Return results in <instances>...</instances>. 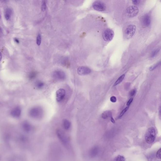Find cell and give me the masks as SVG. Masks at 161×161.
Returning a JSON list of instances; mask_svg holds the SVG:
<instances>
[{"mask_svg": "<svg viewBox=\"0 0 161 161\" xmlns=\"http://www.w3.org/2000/svg\"><path fill=\"white\" fill-rule=\"evenodd\" d=\"M29 115L31 117L36 119H40L43 117V109L40 107H36L32 108L30 110Z\"/></svg>", "mask_w": 161, "mask_h": 161, "instance_id": "6da1fadb", "label": "cell"}, {"mask_svg": "<svg viewBox=\"0 0 161 161\" xmlns=\"http://www.w3.org/2000/svg\"><path fill=\"white\" fill-rule=\"evenodd\" d=\"M155 139V131L153 127H150L146 132L145 139L146 142L148 144L152 143Z\"/></svg>", "mask_w": 161, "mask_h": 161, "instance_id": "7a4b0ae2", "label": "cell"}, {"mask_svg": "<svg viewBox=\"0 0 161 161\" xmlns=\"http://www.w3.org/2000/svg\"><path fill=\"white\" fill-rule=\"evenodd\" d=\"M139 12V9L136 6H130L127 8L126 13L128 16L130 17L136 16Z\"/></svg>", "mask_w": 161, "mask_h": 161, "instance_id": "3957f363", "label": "cell"}, {"mask_svg": "<svg viewBox=\"0 0 161 161\" xmlns=\"http://www.w3.org/2000/svg\"><path fill=\"white\" fill-rule=\"evenodd\" d=\"M136 29V26L135 25H130L127 27L125 31L126 37L127 39L132 38L135 34Z\"/></svg>", "mask_w": 161, "mask_h": 161, "instance_id": "277c9868", "label": "cell"}, {"mask_svg": "<svg viewBox=\"0 0 161 161\" xmlns=\"http://www.w3.org/2000/svg\"><path fill=\"white\" fill-rule=\"evenodd\" d=\"M114 32L112 30L107 29L104 31L103 34V38L106 41H111L113 38Z\"/></svg>", "mask_w": 161, "mask_h": 161, "instance_id": "5b68a950", "label": "cell"}, {"mask_svg": "<svg viewBox=\"0 0 161 161\" xmlns=\"http://www.w3.org/2000/svg\"><path fill=\"white\" fill-rule=\"evenodd\" d=\"M93 7L95 10L100 11H104L106 8V6L104 3L98 1L93 3Z\"/></svg>", "mask_w": 161, "mask_h": 161, "instance_id": "8992f818", "label": "cell"}, {"mask_svg": "<svg viewBox=\"0 0 161 161\" xmlns=\"http://www.w3.org/2000/svg\"><path fill=\"white\" fill-rule=\"evenodd\" d=\"M53 77L55 79L60 81L64 80L66 79V75L65 73L61 70H56L53 74Z\"/></svg>", "mask_w": 161, "mask_h": 161, "instance_id": "52a82bcc", "label": "cell"}, {"mask_svg": "<svg viewBox=\"0 0 161 161\" xmlns=\"http://www.w3.org/2000/svg\"><path fill=\"white\" fill-rule=\"evenodd\" d=\"M56 134L62 143L65 145L67 144L68 143V140L64 133L61 130L58 129L56 131Z\"/></svg>", "mask_w": 161, "mask_h": 161, "instance_id": "ba28073f", "label": "cell"}, {"mask_svg": "<svg viewBox=\"0 0 161 161\" xmlns=\"http://www.w3.org/2000/svg\"><path fill=\"white\" fill-rule=\"evenodd\" d=\"M66 95V91L63 88L58 89L56 93V99L58 102H60L62 101Z\"/></svg>", "mask_w": 161, "mask_h": 161, "instance_id": "9c48e42d", "label": "cell"}, {"mask_svg": "<svg viewBox=\"0 0 161 161\" xmlns=\"http://www.w3.org/2000/svg\"><path fill=\"white\" fill-rule=\"evenodd\" d=\"M77 73L80 75H85L90 74L91 72V70L88 67L81 66L77 69Z\"/></svg>", "mask_w": 161, "mask_h": 161, "instance_id": "30bf717a", "label": "cell"}, {"mask_svg": "<svg viewBox=\"0 0 161 161\" xmlns=\"http://www.w3.org/2000/svg\"><path fill=\"white\" fill-rule=\"evenodd\" d=\"M143 25L145 27L149 26L151 23V19L149 15L146 14L143 16L142 19Z\"/></svg>", "mask_w": 161, "mask_h": 161, "instance_id": "8fae6325", "label": "cell"}, {"mask_svg": "<svg viewBox=\"0 0 161 161\" xmlns=\"http://www.w3.org/2000/svg\"><path fill=\"white\" fill-rule=\"evenodd\" d=\"M21 110L20 108L16 107L12 110L11 115L13 117L16 118H18L20 117L21 114Z\"/></svg>", "mask_w": 161, "mask_h": 161, "instance_id": "7c38bea8", "label": "cell"}, {"mask_svg": "<svg viewBox=\"0 0 161 161\" xmlns=\"http://www.w3.org/2000/svg\"><path fill=\"white\" fill-rule=\"evenodd\" d=\"M99 152V149L97 146H95L92 148L90 150L89 154L91 157L94 158L98 154Z\"/></svg>", "mask_w": 161, "mask_h": 161, "instance_id": "4fadbf2b", "label": "cell"}, {"mask_svg": "<svg viewBox=\"0 0 161 161\" xmlns=\"http://www.w3.org/2000/svg\"><path fill=\"white\" fill-rule=\"evenodd\" d=\"M12 10L11 8H6L5 12V17L7 21L10 20L12 14Z\"/></svg>", "mask_w": 161, "mask_h": 161, "instance_id": "5bb4252c", "label": "cell"}, {"mask_svg": "<svg viewBox=\"0 0 161 161\" xmlns=\"http://www.w3.org/2000/svg\"><path fill=\"white\" fill-rule=\"evenodd\" d=\"M23 127L24 130L27 132H30L32 129L31 125L27 122H25L23 123Z\"/></svg>", "mask_w": 161, "mask_h": 161, "instance_id": "9a60e30c", "label": "cell"}, {"mask_svg": "<svg viewBox=\"0 0 161 161\" xmlns=\"http://www.w3.org/2000/svg\"><path fill=\"white\" fill-rule=\"evenodd\" d=\"M63 125L66 130H68L70 129L71 127V123L69 120L67 119H65L63 120Z\"/></svg>", "mask_w": 161, "mask_h": 161, "instance_id": "2e32d148", "label": "cell"}, {"mask_svg": "<svg viewBox=\"0 0 161 161\" xmlns=\"http://www.w3.org/2000/svg\"><path fill=\"white\" fill-rule=\"evenodd\" d=\"M44 86V83L41 81H38L36 82V87L38 89H42L43 88Z\"/></svg>", "mask_w": 161, "mask_h": 161, "instance_id": "e0dca14e", "label": "cell"}, {"mask_svg": "<svg viewBox=\"0 0 161 161\" xmlns=\"http://www.w3.org/2000/svg\"><path fill=\"white\" fill-rule=\"evenodd\" d=\"M125 76V74L122 75L121 76H120L118 80L115 82L114 84V86H117V85L120 84L123 81Z\"/></svg>", "mask_w": 161, "mask_h": 161, "instance_id": "ac0fdd59", "label": "cell"}, {"mask_svg": "<svg viewBox=\"0 0 161 161\" xmlns=\"http://www.w3.org/2000/svg\"><path fill=\"white\" fill-rule=\"evenodd\" d=\"M111 116V113L110 112H105L103 113L102 115V118L104 119H106L108 117Z\"/></svg>", "mask_w": 161, "mask_h": 161, "instance_id": "d6986e66", "label": "cell"}, {"mask_svg": "<svg viewBox=\"0 0 161 161\" xmlns=\"http://www.w3.org/2000/svg\"><path fill=\"white\" fill-rule=\"evenodd\" d=\"M115 161H125V159L123 156L119 155L116 157Z\"/></svg>", "mask_w": 161, "mask_h": 161, "instance_id": "ffe728a7", "label": "cell"}, {"mask_svg": "<svg viewBox=\"0 0 161 161\" xmlns=\"http://www.w3.org/2000/svg\"><path fill=\"white\" fill-rule=\"evenodd\" d=\"M37 75V72H35V71H33V72H31L29 75V79L32 80L34 79L36 77Z\"/></svg>", "mask_w": 161, "mask_h": 161, "instance_id": "44dd1931", "label": "cell"}, {"mask_svg": "<svg viewBox=\"0 0 161 161\" xmlns=\"http://www.w3.org/2000/svg\"><path fill=\"white\" fill-rule=\"evenodd\" d=\"M160 51V49H156L153 50V51L151 53V57L152 58H153L155 57L158 53Z\"/></svg>", "mask_w": 161, "mask_h": 161, "instance_id": "7402d4cb", "label": "cell"}, {"mask_svg": "<svg viewBox=\"0 0 161 161\" xmlns=\"http://www.w3.org/2000/svg\"><path fill=\"white\" fill-rule=\"evenodd\" d=\"M160 64L161 62H160L158 63H157L153 65L150 67V68H149V70L150 71H153V70H154L155 68H157V67H158Z\"/></svg>", "mask_w": 161, "mask_h": 161, "instance_id": "603a6c76", "label": "cell"}, {"mask_svg": "<svg viewBox=\"0 0 161 161\" xmlns=\"http://www.w3.org/2000/svg\"><path fill=\"white\" fill-rule=\"evenodd\" d=\"M41 36L40 34H38L37 38V41L36 42L37 45L38 46H39L41 44Z\"/></svg>", "mask_w": 161, "mask_h": 161, "instance_id": "cb8c5ba5", "label": "cell"}, {"mask_svg": "<svg viewBox=\"0 0 161 161\" xmlns=\"http://www.w3.org/2000/svg\"><path fill=\"white\" fill-rule=\"evenodd\" d=\"M129 108V106L127 107H126V108H125L122 111V112H121L120 113V115H119V118H121V117L123 116V115L127 111V110Z\"/></svg>", "mask_w": 161, "mask_h": 161, "instance_id": "d4e9b609", "label": "cell"}, {"mask_svg": "<svg viewBox=\"0 0 161 161\" xmlns=\"http://www.w3.org/2000/svg\"><path fill=\"white\" fill-rule=\"evenodd\" d=\"M46 8V3L45 1H42L41 6V9L42 11H44Z\"/></svg>", "mask_w": 161, "mask_h": 161, "instance_id": "484cf974", "label": "cell"}, {"mask_svg": "<svg viewBox=\"0 0 161 161\" xmlns=\"http://www.w3.org/2000/svg\"><path fill=\"white\" fill-rule=\"evenodd\" d=\"M156 157L158 159H161V148L156 153Z\"/></svg>", "mask_w": 161, "mask_h": 161, "instance_id": "4316f807", "label": "cell"}, {"mask_svg": "<svg viewBox=\"0 0 161 161\" xmlns=\"http://www.w3.org/2000/svg\"><path fill=\"white\" fill-rule=\"evenodd\" d=\"M136 90L135 89H133L130 91L129 94L131 96H133L136 93Z\"/></svg>", "mask_w": 161, "mask_h": 161, "instance_id": "83f0119b", "label": "cell"}, {"mask_svg": "<svg viewBox=\"0 0 161 161\" xmlns=\"http://www.w3.org/2000/svg\"><path fill=\"white\" fill-rule=\"evenodd\" d=\"M110 101L113 103H115L117 101V98L115 96H112L110 98Z\"/></svg>", "mask_w": 161, "mask_h": 161, "instance_id": "f1b7e54d", "label": "cell"}, {"mask_svg": "<svg viewBox=\"0 0 161 161\" xmlns=\"http://www.w3.org/2000/svg\"><path fill=\"white\" fill-rule=\"evenodd\" d=\"M133 98H131L129 100V101H128V102H127V106H129L130 105V104H131V103H132V101H133Z\"/></svg>", "mask_w": 161, "mask_h": 161, "instance_id": "f546056e", "label": "cell"}, {"mask_svg": "<svg viewBox=\"0 0 161 161\" xmlns=\"http://www.w3.org/2000/svg\"><path fill=\"white\" fill-rule=\"evenodd\" d=\"M132 2L134 5H137L140 2V1L139 0H135L132 1Z\"/></svg>", "mask_w": 161, "mask_h": 161, "instance_id": "4dcf8cb0", "label": "cell"}, {"mask_svg": "<svg viewBox=\"0 0 161 161\" xmlns=\"http://www.w3.org/2000/svg\"><path fill=\"white\" fill-rule=\"evenodd\" d=\"M14 40L15 42H16V43H19V40H18V39H17V38H15Z\"/></svg>", "mask_w": 161, "mask_h": 161, "instance_id": "1f68e13d", "label": "cell"}, {"mask_svg": "<svg viewBox=\"0 0 161 161\" xmlns=\"http://www.w3.org/2000/svg\"><path fill=\"white\" fill-rule=\"evenodd\" d=\"M111 121L113 123H115V120L112 117H111Z\"/></svg>", "mask_w": 161, "mask_h": 161, "instance_id": "d6a6232c", "label": "cell"}, {"mask_svg": "<svg viewBox=\"0 0 161 161\" xmlns=\"http://www.w3.org/2000/svg\"><path fill=\"white\" fill-rule=\"evenodd\" d=\"M2 57V53H1L0 52V62L1 60Z\"/></svg>", "mask_w": 161, "mask_h": 161, "instance_id": "836d02e7", "label": "cell"}, {"mask_svg": "<svg viewBox=\"0 0 161 161\" xmlns=\"http://www.w3.org/2000/svg\"><path fill=\"white\" fill-rule=\"evenodd\" d=\"M1 16L0 15V20H1Z\"/></svg>", "mask_w": 161, "mask_h": 161, "instance_id": "e575fe53", "label": "cell"}]
</instances>
